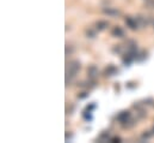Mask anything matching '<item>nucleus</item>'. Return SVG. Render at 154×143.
<instances>
[{
	"label": "nucleus",
	"mask_w": 154,
	"mask_h": 143,
	"mask_svg": "<svg viewBox=\"0 0 154 143\" xmlns=\"http://www.w3.org/2000/svg\"><path fill=\"white\" fill-rule=\"evenodd\" d=\"M80 70V64L78 60H73L70 61L68 64V67H67V78H73L75 77V75L78 74V71Z\"/></svg>",
	"instance_id": "f257e3e1"
},
{
	"label": "nucleus",
	"mask_w": 154,
	"mask_h": 143,
	"mask_svg": "<svg viewBox=\"0 0 154 143\" xmlns=\"http://www.w3.org/2000/svg\"><path fill=\"white\" fill-rule=\"evenodd\" d=\"M125 24H127V26H129L131 30L138 29V26H139L138 19H136V18H133V17H130V16H128V17L125 18Z\"/></svg>",
	"instance_id": "f03ea898"
},
{
	"label": "nucleus",
	"mask_w": 154,
	"mask_h": 143,
	"mask_svg": "<svg viewBox=\"0 0 154 143\" xmlns=\"http://www.w3.org/2000/svg\"><path fill=\"white\" fill-rule=\"evenodd\" d=\"M103 12L105 15H107V16H110V17H116V16L120 15V11L116 10V8H112V7H104Z\"/></svg>",
	"instance_id": "7ed1b4c3"
},
{
	"label": "nucleus",
	"mask_w": 154,
	"mask_h": 143,
	"mask_svg": "<svg viewBox=\"0 0 154 143\" xmlns=\"http://www.w3.org/2000/svg\"><path fill=\"white\" fill-rule=\"evenodd\" d=\"M129 118H130V113L128 111H123L117 115V120L121 121V123H127V120H128Z\"/></svg>",
	"instance_id": "20e7f679"
},
{
	"label": "nucleus",
	"mask_w": 154,
	"mask_h": 143,
	"mask_svg": "<svg viewBox=\"0 0 154 143\" xmlns=\"http://www.w3.org/2000/svg\"><path fill=\"white\" fill-rule=\"evenodd\" d=\"M111 34L115 37H123L124 36V30L121 28V26H115V28L112 29V31H111Z\"/></svg>",
	"instance_id": "39448f33"
},
{
	"label": "nucleus",
	"mask_w": 154,
	"mask_h": 143,
	"mask_svg": "<svg viewBox=\"0 0 154 143\" xmlns=\"http://www.w3.org/2000/svg\"><path fill=\"white\" fill-rule=\"evenodd\" d=\"M116 72H117V69L114 65H109L104 71L105 76H114V75H116Z\"/></svg>",
	"instance_id": "423d86ee"
},
{
	"label": "nucleus",
	"mask_w": 154,
	"mask_h": 143,
	"mask_svg": "<svg viewBox=\"0 0 154 143\" xmlns=\"http://www.w3.org/2000/svg\"><path fill=\"white\" fill-rule=\"evenodd\" d=\"M107 25H109V23L106 22V21H98L97 23H96V29H98V30H105L106 28H107Z\"/></svg>",
	"instance_id": "0eeeda50"
},
{
	"label": "nucleus",
	"mask_w": 154,
	"mask_h": 143,
	"mask_svg": "<svg viewBox=\"0 0 154 143\" xmlns=\"http://www.w3.org/2000/svg\"><path fill=\"white\" fill-rule=\"evenodd\" d=\"M87 74H88V76L91 78H94L98 75V70H97V67L94 65H91L88 67V70H87Z\"/></svg>",
	"instance_id": "6e6552de"
},
{
	"label": "nucleus",
	"mask_w": 154,
	"mask_h": 143,
	"mask_svg": "<svg viewBox=\"0 0 154 143\" xmlns=\"http://www.w3.org/2000/svg\"><path fill=\"white\" fill-rule=\"evenodd\" d=\"M86 34H87V35L90 34V36H88V37H94V35H96V34H94L93 31H91V30H87V31H86Z\"/></svg>",
	"instance_id": "1a4fd4ad"
},
{
	"label": "nucleus",
	"mask_w": 154,
	"mask_h": 143,
	"mask_svg": "<svg viewBox=\"0 0 154 143\" xmlns=\"http://www.w3.org/2000/svg\"><path fill=\"white\" fill-rule=\"evenodd\" d=\"M111 142H121V138L120 137H114V138H111Z\"/></svg>",
	"instance_id": "9d476101"
},
{
	"label": "nucleus",
	"mask_w": 154,
	"mask_h": 143,
	"mask_svg": "<svg viewBox=\"0 0 154 143\" xmlns=\"http://www.w3.org/2000/svg\"><path fill=\"white\" fill-rule=\"evenodd\" d=\"M151 22H152V24L154 25V17H153V18H151Z\"/></svg>",
	"instance_id": "9b49d317"
}]
</instances>
